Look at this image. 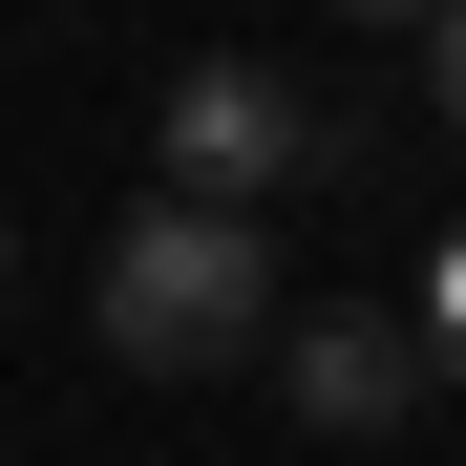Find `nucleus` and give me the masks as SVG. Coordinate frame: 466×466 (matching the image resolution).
Listing matches in <instances>:
<instances>
[{"instance_id":"f257e3e1","label":"nucleus","mask_w":466,"mask_h":466,"mask_svg":"<svg viewBox=\"0 0 466 466\" xmlns=\"http://www.w3.org/2000/svg\"><path fill=\"white\" fill-rule=\"evenodd\" d=\"M276 339V255H255V212H191V191H148L106 233V360L148 381H212V360H255Z\"/></svg>"},{"instance_id":"f03ea898","label":"nucleus","mask_w":466,"mask_h":466,"mask_svg":"<svg viewBox=\"0 0 466 466\" xmlns=\"http://www.w3.org/2000/svg\"><path fill=\"white\" fill-rule=\"evenodd\" d=\"M148 127H170V191H191V212H255L276 170H319V106H297L276 64H191Z\"/></svg>"},{"instance_id":"7ed1b4c3","label":"nucleus","mask_w":466,"mask_h":466,"mask_svg":"<svg viewBox=\"0 0 466 466\" xmlns=\"http://www.w3.org/2000/svg\"><path fill=\"white\" fill-rule=\"evenodd\" d=\"M276 381H297V424H319V445H381V424H403V381H424V339L339 297V319H297V339H276Z\"/></svg>"},{"instance_id":"20e7f679","label":"nucleus","mask_w":466,"mask_h":466,"mask_svg":"<svg viewBox=\"0 0 466 466\" xmlns=\"http://www.w3.org/2000/svg\"><path fill=\"white\" fill-rule=\"evenodd\" d=\"M424 381H466V233L424 255Z\"/></svg>"},{"instance_id":"39448f33","label":"nucleus","mask_w":466,"mask_h":466,"mask_svg":"<svg viewBox=\"0 0 466 466\" xmlns=\"http://www.w3.org/2000/svg\"><path fill=\"white\" fill-rule=\"evenodd\" d=\"M424 86H445V127H466V0H445V22H424Z\"/></svg>"},{"instance_id":"423d86ee","label":"nucleus","mask_w":466,"mask_h":466,"mask_svg":"<svg viewBox=\"0 0 466 466\" xmlns=\"http://www.w3.org/2000/svg\"><path fill=\"white\" fill-rule=\"evenodd\" d=\"M339 22H445V0H339Z\"/></svg>"},{"instance_id":"0eeeda50","label":"nucleus","mask_w":466,"mask_h":466,"mask_svg":"<svg viewBox=\"0 0 466 466\" xmlns=\"http://www.w3.org/2000/svg\"><path fill=\"white\" fill-rule=\"evenodd\" d=\"M0 276H22V233H0Z\"/></svg>"}]
</instances>
